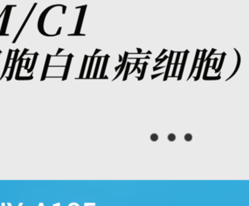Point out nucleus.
Returning <instances> with one entry per match:
<instances>
[{"label": "nucleus", "mask_w": 249, "mask_h": 206, "mask_svg": "<svg viewBox=\"0 0 249 206\" xmlns=\"http://www.w3.org/2000/svg\"><path fill=\"white\" fill-rule=\"evenodd\" d=\"M167 52V50H166V49H163V50H162L161 53H160V55H159V56H158V57H157V58L156 59V62H158V61H160V57H161V56H162V55H163V54H165V52Z\"/></svg>", "instance_id": "aec40b11"}, {"label": "nucleus", "mask_w": 249, "mask_h": 206, "mask_svg": "<svg viewBox=\"0 0 249 206\" xmlns=\"http://www.w3.org/2000/svg\"><path fill=\"white\" fill-rule=\"evenodd\" d=\"M167 139H168V140H169V142H174V141L176 140V139H177V136H176V134H174V133H170V134H168Z\"/></svg>", "instance_id": "ddd939ff"}, {"label": "nucleus", "mask_w": 249, "mask_h": 206, "mask_svg": "<svg viewBox=\"0 0 249 206\" xmlns=\"http://www.w3.org/2000/svg\"><path fill=\"white\" fill-rule=\"evenodd\" d=\"M151 53H152V52H150V51H148V52L146 54H151Z\"/></svg>", "instance_id": "c756f323"}, {"label": "nucleus", "mask_w": 249, "mask_h": 206, "mask_svg": "<svg viewBox=\"0 0 249 206\" xmlns=\"http://www.w3.org/2000/svg\"><path fill=\"white\" fill-rule=\"evenodd\" d=\"M131 64H132V63L130 62L127 63L126 71H125V74H124V76H123V81H126L127 78H128V74H129V68H130V66H131Z\"/></svg>", "instance_id": "9d476101"}, {"label": "nucleus", "mask_w": 249, "mask_h": 206, "mask_svg": "<svg viewBox=\"0 0 249 206\" xmlns=\"http://www.w3.org/2000/svg\"><path fill=\"white\" fill-rule=\"evenodd\" d=\"M101 58H102V57H98V61H97V64H96V68H95V71H94V74H93V78H96V77H97V74H98V68H99V64H100Z\"/></svg>", "instance_id": "f8f14e48"}, {"label": "nucleus", "mask_w": 249, "mask_h": 206, "mask_svg": "<svg viewBox=\"0 0 249 206\" xmlns=\"http://www.w3.org/2000/svg\"><path fill=\"white\" fill-rule=\"evenodd\" d=\"M148 65V63L147 62H144V64H143V68H142V71L140 72V77H138V80L139 81H141L143 78H144V73H145V70H146V67H147Z\"/></svg>", "instance_id": "6e6552de"}, {"label": "nucleus", "mask_w": 249, "mask_h": 206, "mask_svg": "<svg viewBox=\"0 0 249 206\" xmlns=\"http://www.w3.org/2000/svg\"><path fill=\"white\" fill-rule=\"evenodd\" d=\"M225 56H226V52H223V53L222 54V57H221V60H220V63H219V64H218V68L215 69V72H218L219 71H220V70H221V68H222V64H223V61H224Z\"/></svg>", "instance_id": "1a4fd4ad"}, {"label": "nucleus", "mask_w": 249, "mask_h": 206, "mask_svg": "<svg viewBox=\"0 0 249 206\" xmlns=\"http://www.w3.org/2000/svg\"><path fill=\"white\" fill-rule=\"evenodd\" d=\"M189 52H189V50H186V51L185 52V54H184V57H183L182 64V66H181V68H180V72H179V76H178V81H180V80L182 79V77L183 71H184V68H185V64H186V61L187 55H188V53H189Z\"/></svg>", "instance_id": "f257e3e1"}, {"label": "nucleus", "mask_w": 249, "mask_h": 206, "mask_svg": "<svg viewBox=\"0 0 249 206\" xmlns=\"http://www.w3.org/2000/svg\"><path fill=\"white\" fill-rule=\"evenodd\" d=\"M140 59L141 58H137L136 59V64H135V66H134V68L132 69V71H131V72H130V74H132V73H133L135 71H136V69L138 68V65H139V63H140Z\"/></svg>", "instance_id": "a211bd4d"}, {"label": "nucleus", "mask_w": 249, "mask_h": 206, "mask_svg": "<svg viewBox=\"0 0 249 206\" xmlns=\"http://www.w3.org/2000/svg\"><path fill=\"white\" fill-rule=\"evenodd\" d=\"M217 61H218V59L214 58V64H213V66H212V68H213V69H215V68H216V63H217Z\"/></svg>", "instance_id": "5701e85b"}, {"label": "nucleus", "mask_w": 249, "mask_h": 206, "mask_svg": "<svg viewBox=\"0 0 249 206\" xmlns=\"http://www.w3.org/2000/svg\"><path fill=\"white\" fill-rule=\"evenodd\" d=\"M137 51H138V53H140V54L142 53V50L140 49H137Z\"/></svg>", "instance_id": "cd10ccee"}, {"label": "nucleus", "mask_w": 249, "mask_h": 206, "mask_svg": "<svg viewBox=\"0 0 249 206\" xmlns=\"http://www.w3.org/2000/svg\"><path fill=\"white\" fill-rule=\"evenodd\" d=\"M86 60H87V56H85L84 64H83V66H82V69H81V76H80L81 78L82 77V76H83V73H84V69H85V64H86Z\"/></svg>", "instance_id": "6ab92c4d"}, {"label": "nucleus", "mask_w": 249, "mask_h": 206, "mask_svg": "<svg viewBox=\"0 0 249 206\" xmlns=\"http://www.w3.org/2000/svg\"><path fill=\"white\" fill-rule=\"evenodd\" d=\"M161 74H162V73H158V74H156V75H152V79L153 80V79H155V78L157 77V76H160Z\"/></svg>", "instance_id": "b1692460"}, {"label": "nucleus", "mask_w": 249, "mask_h": 206, "mask_svg": "<svg viewBox=\"0 0 249 206\" xmlns=\"http://www.w3.org/2000/svg\"><path fill=\"white\" fill-rule=\"evenodd\" d=\"M108 59H109V55H106L105 59H104V63H103V65H102V72H101L100 78H103V76H104L105 72H106V68H107V61H108Z\"/></svg>", "instance_id": "423d86ee"}, {"label": "nucleus", "mask_w": 249, "mask_h": 206, "mask_svg": "<svg viewBox=\"0 0 249 206\" xmlns=\"http://www.w3.org/2000/svg\"><path fill=\"white\" fill-rule=\"evenodd\" d=\"M167 58H168V56H165L163 57V59H161V60H160V61H159V63H158V64H156L155 67H157L158 65H160V64H161L164 62V61H165V60H166V59H167Z\"/></svg>", "instance_id": "412c9836"}, {"label": "nucleus", "mask_w": 249, "mask_h": 206, "mask_svg": "<svg viewBox=\"0 0 249 206\" xmlns=\"http://www.w3.org/2000/svg\"><path fill=\"white\" fill-rule=\"evenodd\" d=\"M93 59H94V57H91V60H90V64H89V71H88V74H87V76H86V77L87 78H89V76H90V72H91V68H92V66H93Z\"/></svg>", "instance_id": "f3484780"}, {"label": "nucleus", "mask_w": 249, "mask_h": 206, "mask_svg": "<svg viewBox=\"0 0 249 206\" xmlns=\"http://www.w3.org/2000/svg\"><path fill=\"white\" fill-rule=\"evenodd\" d=\"M145 59H149V56H147L145 57Z\"/></svg>", "instance_id": "7c9ffc66"}, {"label": "nucleus", "mask_w": 249, "mask_h": 206, "mask_svg": "<svg viewBox=\"0 0 249 206\" xmlns=\"http://www.w3.org/2000/svg\"><path fill=\"white\" fill-rule=\"evenodd\" d=\"M150 139H151V141H152V142H156L159 139V136L156 133H152V134H150Z\"/></svg>", "instance_id": "4468645a"}, {"label": "nucleus", "mask_w": 249, "mask_h": 206, "mask_svg": "<svg viewBox=\"0 0 249 206\" xmlns=\"http://www.w3.org/2000/svg\"><path fill=\"white\" fill-rule=\"evenodd\" d=\"M199 53H200V50L197 49V52H196V56H195V58H194V64H193V67H192V70H191V72H190V76H189V77H188V79H187V81H188V80H190V77L193 76V74H194V69H195L196 65H197V62H198V56H199Z\"/></svg>", "instance_id": "20e7f679"}, {"label": "nucleus", "mask_w": 249, "mask_h": 206, "mask_svg": "<svg viewBox=\"0 0 249 206\" xmlns=\"http://www.w3.org/2000/svg\"><path fill=\"white\" fill-rule=\"evenodd\" d=\"M128 52H125L124 54V57H123V60H122V64L120 65V70L119 71V72H118V74L116 75V76L114 78V80H115L116 78H118L119 76L121 75V73L123 72V68H124L125 65H126V63H127V59H128Z\"/></svg>", "instance_id": "f03ea898"}, {"label": "nucleus", "mask_w": 249, "mask_h": 206, "mask_svg": "<svg viewBox=\"0 0 249 206\" xmlns=\"http://www.w3.org/2000/svg\"><path fill=\"white\" fill-rule=\"evenodd\" d=\"M180 55H181V52H178V55H177V58H176V62H175V64H174V71H173V74H172V77H174V76H175V74H176L177 68H178V62H179V59H180Z\"/></svg>", "instance_id": "0eeeda50"}, {"label": "nucleus", "mask_w": 249, "mask_h": 206, "mask_svg": "<svg viewBox=\"0 0 249 206\" xmlns=\"http://www.w3.org/2000/svg\"><path fill=\"white\" fill-rule=\"evenodd\" d=\"M235 50H236V54H237V57H238V60H237V64H236V69H235V71H234V72H233V73L231 74V76H230V77H229V78H228L227 80H229V79H231V77H233V76H234V75L236 74V72H238V70H239V68H240V54H239V52H238L237 50H236V49H235Z\"/></svg>", "instance_id": "39448f33"}, {"label": "nucleus", "mask_w": 249, "mask_h": 206, "mask_svg": "<svg viewBox=\"0 0 249 206\" xmlns=\"http://www.w3.org/2000/svg\"><path fill=\"white\" fill-rule=\"evenodd\" d=\"M137 70H138V72H139V73H140V72H141V71H140V68H137Z\"/></svg>", "instance_id": "c85d7f7f"}, {"label": "nucleus", "mask_w": 249, "mask_h": 206, "mask_svg": "<svg viewBox=\"0 0 249 206\" xmlns=\"http://www.w3.org/2000/svg\"><path fill=\"white\" fill-rule=\"evenodd\" d=\"M215 51H216V49H211V52H210V54H209V56H207V58H206V60H207V59L210 58V56H212V55H213L214 52H215Z\"/></svg>", "instance_id": "4be33fe9"}, {"label": "nucleus", "mask_w": 249, "mask_h": 206, "mask_svg": "<svg viewBox=\"0 0 249 206\" xmlns=\"http://www.w3.org/2000/svg\"><path fill=\"white\" fill-rule=\"evenodd\" d=\"M184 139H185V140L186 142H191L192 140H193V135L190 133H187V134H185Z\"/></svg>", "instance_id": "2eb2a0df"}, {"label": "nucleus", "mask_w": 249, "mask_h": 206, "mask_svg": "<svg viewBox=\"0 0 249 206\" xmlns=\"http://www.w3.org/2000/svg\"><path fill=\"white\" fill-rule=\"evenodd\" d=\"M174 51H171V54H170V56L169 58V62H168V64H167V67H166V71H165V77H164V81H166L169 77V69H170V66H171V63H172V60H173V56H174Z\"/></svg>", "instance_id": "7ed1b4c3"}, {"label": "nucleus", "mask_w": 249, "mask_h": 206, "mask_svg": "<svg viewBox=\"0 0 249 206\" xmlns=\"http://www.w3.org/2000/svg\"><path fill=\"white\" fill-rule=\"evenodd\" d=\"M100 51H101V50H99V49H96V50H95V52H94V54H93V56H95V55L98 53V52H99Z\"/></svg>", "instance_id": "a878e982"}, {"label": "nucleus", "mask_w": 249, "mask_h": 206, "mask_svg": "<svg viewBox=\"0 0 249 206\" xmlns=\"http://www.w3.org/2000/svg\"><path fill=\"white\" fill-rule=\"evenodd\" d=\"M221 78L220 74L218 76H206L204 80H207V81H213V80H219Z\"/></svg>", "instance_id": "dca6fc26"}, {"label": "nucleus", "mask_w": 249, "mask_h": 206, "mask_svg": "<svg viewBox=\"0 0 249 206\" xmlns=\"http://www.w3.org/2000/svg\"><path fill=\"white\" fill-rule=\"evenodd\" d=\"M119 62H122V60H123V57H122V56H121V55H119Z\"/></svg>", "instance_id": "bb28decb"}, {"label": "nucleus", "mask_w": 249, "mask_h": 206, "mask_svg": "<svg viewBox=\"0 0 249 206\" xmlns=\"http://www.w3.org/2000/svg\"><path fill=\"white\" fill-rule=\"evenodd\" d=\"M165 68L164 66H162V67H154L153 68V71H156V70H158V69H160V68Z\"/></svg>", "instance_id": "393cba45"}, {"label": "nucleus", "mask_w": 249, "mask_h": 206, "mask_svg": "<svg viewBox=\"0 0 249 206\" xmlns=\"http://www.w3.org/2000/svg\"><path fill=\"white\" fill-rule=\"evenodd\" d=\"M210 58L206 60V68H205L204 74H203V80L205 79L206 76H207V72H208V69L210 67Z\"/></svg>", "instance_id": "9b49d317"}]
</instances>
